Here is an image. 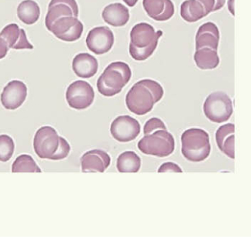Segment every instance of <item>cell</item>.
Here are the masks:
<instances>
[{
    "label": "cell",
    "mask_w": 251,
    "mask_h": 249,
    "mask_svg": "<svg viewBox=\"0 0 251 249\" xmlns=\"http://www.w3.org/2000/svg\"><path fill=\"white\" fill-rule=\"evenodd\" d=\"M163 96L164 88L159 83L151 79L141 80L127 92L126 106L132 113L142 116L151 112Z\"/></svg>",
    "instance_id": "1"
},
{
    "label": "cell",
    "mask_w": 251,
    "mask_h": 249,
    "mask_svg": "<svg viewBox=\"0 0 251 249\" xmlns=\"http://www.w3.org/2000/svg\"><path fill=\"white\" fill-rule=\"evenodd\" d=\"M163 32L155 31L153 27L148 23L136 24L130 31L129 53L138 61L147 60L152 55L158 46V40Z\"/></svg>",
    "instance_id": "2"
},
{
    "label": "cell",
    "mask_w": 251,
    "mask_h": 249,
    "mask_svg": "<svg viewBox=\"0 0 251 249\" xmlns=\"http://www.w3.org/2000/svg\"><path fill=\"white\" fill-rule=\"evenodd\" d=\"M132 76L131 69L127 63L116 61L105 68L97 83L98 91L105 97H113L121 92Z\"/></svg>",
    "instance_id": "3"
},
{
    "label": "cell",
    "mask_w": 251,
    "mask_h": 249,
    "mask_svg": "<svg viewBox=\"0 0 251 249\" xmlns=\"http://www.w3.org/2000/svg\"><path fill=\"white\" fill-rule=\"evenodd\" d=\"M181 144L182 154L189 162H202L211 153L209 135L201 128L186 130L182 134Z\"/></svg>",
    "instance_id": "4"
},
{
    "label": "cell",
    "mask_w": 251,
    "mask_h": 249,
    "mask_svg": "<svg viewBox=\"0 0 251 249\" xmlns=\"http://www.w3.org/2000/svg\"><path fill=\"white\" fill-rule=\"evenodd\" d=\"M175 138L167 130H158L145 135L138 142V148L146 155L164 158L174 152Z\"/></svg>",
    "instance_id": "5"
},
{
    "label": "cell",
    "mask_w": 251,
    "mask_h": 249,
    "mask_svg": "<svg viewBox=\"0 0 251 249\" xmlns=\"http://www.w3.org/2000/svg\"><path fill=\"white\" fill-rule=\"evenodd\" d=\"M231 99L223 91H214L205 99L203 112L210 121L222 123L230 119L233 113Z\"/></svg>",
    "instance_id": "6"
},
{
    "label": "cell",
    "mask_w": 251,
    "mask_h": 249,
    "mask_svg": "<svg viewBox=\"0 0 251 249\" xmlns=\"http://www.w3.org/2000/svg\"><path fill=\"white\" fill-rule=\"evenodd\" d=\"M93 87L84 81H76L70 84L66 92L69 106L77 110L87 109L95 100Z\"/></svg>",
    "instance_id": "7"
},
{
    "label": "cell",
    "mask_w": 251,
    "mask_h": 249,
    "mask_svg": "<svg viewBox=\"0 0 251 249\" xmlns=\"http://www.w3.org/2000/svg\"><path fill=\"white\" fill-rule=\"evenodd\" d=\"M59 136L55 128L43 126L36 131L33 139V147L41 159H50L58 149Z\"/></svg>",
    "instance_id": "8"
},
{
    "label": "cell",
    "mask_w": 251,
    "mask_h": 249,
    "mask_svg": "<svg viewBox=\"0 0 251 249\" xmlns=\"http://www.w3.org/2000/svg\"><path fill=\"white\" fill-rule=\"evenodd\" d=\"M48 30L58 39L67 42L77 41L83 32V25L77 17L64 16L53 22Z\"/></svg>",
    "instance_id": "9"
},
{
    "label": "cell",
    "mask_w": 251,
    "mask_h": 249,
    "mask_svg": "<svg viewBox=\"0 0 251 249\" xmlns=\"http://www.w3.org/2000/svg\"><path fill=\"white\" fill-rule=\"evenodd\" d=\"M110 131L114 139L120 142H129L137 138L140 134L141 125L135 118L123 115L113 121Z\"/></svg>",
    "instance_id": "10"
},
{
    "label": "cell",
    "mask_w": 251,
    "mask_h": 249,
    "mask_svg": "<svg viewBox=\"0 0 251 249\" xmlns=\"http://www.w3.org/2000/svg\"><path fill=\"white\" fill-rule=\"evenodd\" d=\"M86 41L90 51L96 55H103L112 48L114 35L108 27H97L89 31Z\"/></svg>",
    "instance_id": "11"
},
{
    "label": "cell",
    "mask_w": 251,
    "mask_h": 249,
    "mask_svg": "<svg viewBox=\"0 0 251 249\" xmlns=\"http://www.w3.org/2000/svg\"><path fill=\"white\" fill-rule=\"evenodd\" d=\"M27 95V85L23 81L15 80L5 85L1 94V103L8 110H15L24 103Z\"/></svg>",
    "instance_id": "12"
},
{
    "label": "cell",
    "mask_w": 251,
    "mask_h": 249,
    "mask_svg": "<svg viewBox=\"0 0 251 249\" xmlns=\"http://www.w3.org/2000/svg\"><path fill=\"white\" fill-rule=\"evenodd\" d=\"M79 9L75 0H51L45 18V25L48 29L55 21L64 16L78 18Z\"/></svg>",
    "instance_id": "13"
},
{
    "label": "cell",
    "mask_w": 251,
    "mask_h": 249,
    "mask_svg": "<svg viewBox=\"0 0 251 249\" xmlns=\"http://www.w3.org/2000/svg\"><path fill=\"white\" fill-rule=\"evenodd\" d=\"M82 172H103L111 165V157L102 150H92L86 152L80 159Z\"/></svg>",
    "instance_id": "14"
},
{
    "label": "cell",
    "mask_w": 251,
    "mask_h": 249,
    "mask_svg": "<svg viewBox=\"0 0 251 249\" xmlns=\"http://www.w3.org/2000/svg\"><path fill=\"white\" fill-rule=\"evenodd\" d=\"M0 37L3 38L8 47L14 50H33V46L27 40L25 31L20 28L17 24H10L0 32Z\"/></svg>",
    "instance_id": "15"
},
{
    "label": "cell",
    "mask_w": 251,
    "mask_h": 249,
    "mask_svg": "<svg viewBox=\"0 0 251 249\" xmlns=\"http://www.w3.org/2000/svg\"><path fill=\"white\" fill-rule=\"evenodd\" d=\"M220 41V30L215 24L206 22L200 27L195 37L196 50L209 48L217 50Z\"/></svg>",
    "instance_id": "16"
},
{
    "label": "cell",
    "mask_w": 251,
    "mask_h": 249,
    "mask_svg": "<svg viewBox=\"0 0 251 249\" xmlns=\"http://www.w3.org/2000/svg\"><path fill=\"white\" fill-rule=\"evenodd\" d=\"M143 7L148 16L158 22L169 20L175 13L171 0H143Z\"/></svg>",
    "instance_id": "17"
},
{
    "label": "cell",
    "mask_w": 251,
    "mask_h": 249,
    "mask_svg": "<svg viewBox=\"0 0 251 249\" xmlns=\"http://www.w3.org/2000/svg\"><path fill=\"white\" fill-rule=\"evenodd\" d=\"M234 133V124L227 123L220 126L215 134L216 141L220 151L231 159H235Z\"/></svg>",
    "instance_id": "18"
},
{
    "label": "cell",
    "mask_w": 251,
    "mask_h": 249,
    "mask_svg": "<svg viewBox=\"0 0 251 249\" xmlns=\"http://www.w3.org/2000/svg\"><path fill=\"white\" fill-rule=\"evenodd\" d=\"M73 69L80 78H92L98 72V60L89 53H80L73 59Z\"/></svg>",
    "instance_id": "19"
},
{
    "label": "cell",
    "mask_w": 251,
    "mask_h": 249,
    "mask_svg": "<svg viewBox=\"0 0 251 249\" xmlns=\"http://www.w3.org/2000/svg\"><path fill=\"white\" fill-rule=\"evenodd\" d=\"M102 17L108 25L113 27L125 26L130 19L129 10L121 3L108 4L102 10Z\"/></svg>",
    "instance_id": "20"
},
{
    "label": "cell",
    "mask_w": 251,
    "mask_h": 249,
    "mask_svg": "<svg viewBox=\"0 0 251 249\" xmlns=\"http://www.w3.org/2000/svg\"><path fill=\"white\" fill-rule=\"evenodd\" d=\"M41 10L39 4L33 0H25L17 7L19 19L26 25L36 23L40 17Z\"/></svg>",
    "instance_id": "21"
},
{
    "label": "cell",
    "mask_w": 251,
    "mask_h": 249,
    "mask_svg": "<svg viewBox=\"0 0 251 249\" xmlns=\"http://www.w3.org/2000/svg\"><path fill=\"white\" fill-rule=\"evenodd\" d=\"M194 60L197 66L201 69H214L220 63V57L217 54V50L209 48H202L196 50Z\"/></svg>",
    "instance_id": "22"
},
{
    "label": "cell",
    "mask_w": 251,
    "mask_h": 249,
    "mask_svg": "<svg viewBox=\"0 0 251 249\" xmlns=\"http://www.w3.org/2000/svg\"><path fill=\"white\" fill-rule=\"evenodd\" d=\"M180 16L186 22H195L207 14L203 6L198 0H186L180 5Z\"/></svg>",
    "instance_id": "23"
},
{
    "label": "cell",
    "mask_w": 251,
    "mask_h": 249,
    "mask_svg": "<svg viewBox=\"0 0 251 249\" xmlns=\"http://www.w3.org/2000/svg\"><path fill=\"white\" fill-rule=\"evenodd\" d=\"M140 157L133 151H126L119 156L117 168L120 172H137L141 168Z\"/></svg>",
    "instance_id": "24"
},
{
    "label": "cell",
    "mask_w": 251,
    "mask_h": 249,
    "mask_svg": "<svg viewBox=\"0 0 251 249\" xmlns=\"http://www.w3.org/2000/svg\"><path fill=\"white\" fill-rule=\"evenodd\" d=\"M13 172H41L40 167L32 156L27 154L18 156L13 164Z\"/></svg>",
    "instance_id": "25"
},
{
    "label": "cell",
    "mask_w": 251,
    "mask_h": 249,
    "mask_svg": "<svg viewBox=\"0 0 251 249\" xmlns=\"http://www.w3.org/2000/svg\"><path fill=\"white\" fill-rule=\"evenodd\" d=\"M14 140L10 136L2 134L0 135V161L1 162H8L14 153Z\"/></svg>",
    "instance_id": "26"
},
{
    "label": "cell",
    "mask_w": 251,
    "mask_h": 249,
    "mask_svg": "<svg viewBox=\"0 0 251 249\" xmlns=\"http://www.w3.org/2000/svg\"><path fill=\"white\" fill-rule=\"evenodd\" d=\"M71 147L68 141L63 138L59 137V144H58V149H57L53 156L51 157V160H62L68 156L70 153Z\"/></svg>",
    "instance_id": "27"
},
{
    "label": "cell",
    "mask_w": 251,
    "mask_h": 249,
    "mask_svg": "<svg viewBox=\"0 0 251 249\" xmlns=\"http://www.w3.org/2000/svg\"><path fill=\"white\" fill-rule=\"evenodd\" d=\"M158 130H167L164 122L159 118L152 117L147 121L144 127V134L148 135Z\"/></svg>",
    "instance_id": "28"
},
{
    "label": "cell",
    "mask_w": 251,
    "mask_h": 249,
    "mask_svg": "<svg viewBox=\"0 0 251 249\" xmlns=\"http://www.w3.org/2000/svg\"><path fill=\"white\" fill-rule=\"evenodd\" d=\"M203 6L207 15L220 10L226 4V0H198Z\"/></svg>",
    "instance_id": "29"
},
{
    "label": "cell",
    "mask_w": 251,
    "mask_h": 249,
    "mask_svg": "<svg viewBox=\"0 0 251 249\" xmlns=\"http://www.w3.org/2000/svg\"><path fill=\"white\" fill-rule=\"evenodd\" d=\"M158 172H182L183 171H182L181 168H180L177 164L174 163V162H169L162 164L161 166H160L159 169H158Z\"/></svg>",
    "instance_id": "30"
},
{
    "label": "cell",
    "mask_w": 251,
    "mask_h": 249,
    "mask_svg": "<svg viewBox=\"0 0 251 249\" xmlns=\"http://www.w3.org/2000/svg\"><path fill=\"white\" fill-rule=\"evenodd\" d=\"M8 50H9V47L6 41L0 37V59L4 58L7 55Z\"/></svg>",
    "instance_id": "31"
},
{
    "label": "cell",
    "mask_w": 251,
    "mask_h": 249,
    "mask_svg": "<svg viewBox=\"0 0 251 249\" xmlns=\"http://www.w3.org/2000/svg\"><path fill=\"white\" fill-rule=\"evenodd\" d=\"M227 7H228L229 11L230 12L233 16H234V0H228L227 3Z\"/></svg>",
    "instance_id": "32"
},
{
    "label": "cell",
    "mask_w": 251,
    "mask_h": 249,
    "mask_svg": "<svg viewBox=\"0 0 251 249\" xmlns=\"http://www.w3.org/2000/svg\"><path fill=\"white\" fill-rule=\"evenodd\" d=\"M138 1H139V0H123V1H124L126 4H127L129 7H133V6L136 5Z\"/></svg>",
    "instance_id": "33"
}]
</instances>
